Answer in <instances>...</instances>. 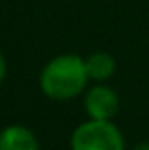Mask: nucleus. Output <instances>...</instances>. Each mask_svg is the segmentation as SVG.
Wrapping results in <instances>:
<instances>
[{"mask_svg":"<svg viewBox=\"0 0 149 150\" xmlns=\"http://www.w3.org/2000/svg\"><path fill=\"white\" fill-rule=\"evenodd\" d=\"M130 150H149V141H145V143H140V144H136L134 148H130Z\"/></svg>","mask_w":149,"mask_h":150,"instance_id":"7","label":"nucleus"},{"mask_svg":"<svg viewBox=\"0 0 149 150\" xmlns=\"http://www.w3.org/2000/svg\"><path fill=\"white\" fill-rule=\"evenodd\" d=\"M90 82L86 61L80 55L63 53L54 57L40 72V89L54 101H69L84 93Z\"/></svg>","mask_w":149,"mask_h":150,"instance_id":"1","label":"nucleus"},{"mask_svg":"<svg viewBox=\"0 0 149 150\" xmlns=\"http://www.w3.org/2000/svg\"><path fill=\"white\" fill-rule=\"evenodd\" d=\"M0 150H38V141L25 125H8L0 131Z\"/></svg>","mask_w":149,"mask_h":150,"instance_id":"4","label":"nucleus"},{"mask_svg":"<svg viewBox=\"0 0 149 150\" xmlns=\"http://www.w3.org/2000/svg\"><path fill=\"white\" fill-rule=\"evenodd\" d=\"M71 150H126L124 135L113 120H86L71 135Z\"/></svg>","mask_w":149,"mask_h":150,"instance_id":"2","label":"nucleus"},{"mask_svg":"<svg viewBox=\"0 0 149 150\" xmlns=\"http://www.w3.org/2000/svg\"><path fill=\"white\" fill-rule=\"evenodd\" d=\"M84 110L92 120H113L119 114L120 101L117 91L105 82H96L84 93Z\"/></svg>","mask_w":149,"mask_h":150,"instance_id":"3","label":"nucleus"},{"mask_svg":"<svg viewBox=\"0 0 149 150\" xmlns=\"http://www.w3.org/2000/svg\"><path fill=\"white\" fill-rule=\"evenodd\" d=\"M6 70H8V67H6V59H4L2 51H0V84H2L4 78H6Z\"/></svg>","mask_w":149,"mask_h":150,"instance_id":"6","label":"nucleus"},{"mask_svg":"<svg viewBox=\"0 0 149 150\" xmlns=\"http://www.w3.org/2000/svg\"><path fill=\"white\" fill-rule=\"evenodd\" d=\"M84 61H86L88 76L94 82H107L117 72V61L107 51H96V53L88 55Z\"/></svg>","mask_w":149,"mask_h":150,"instance_id":"5","label":"nucleus"}]
</instances>
